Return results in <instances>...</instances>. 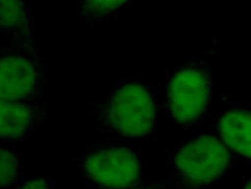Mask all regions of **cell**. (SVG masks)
Returning <instances> with one entry per match:
<instances>
[{
	"instance_id": "52a82bcc",
	"label": "cell",
	"mask_w": 251,
	"mask_h": 189,
	"mask_svg": "<svg viewBox=\"0 0 251 189\" xmlns=\"http://www.w3.org/2000/svg\"><path fill=\"white\" fill-rule=\"evenodd\" d=\"M47 119V105H26L0 99V142L15 143L37 130Z\"/></svg>"
},
{
	"instance_id": "ba28073f",
	"label": "cell",
	"mask_w": 251,
	"mask_h": 189,
	"mask_svg": "<svg viewBox=\"0 0 251 189\" xmlns=\"http://www.w3.org/2000/svg\"><path fill=\"white\" fill-rule=\"evenodd\" d=\"M0 35L11 41L12 46L40 53L35 27L25 1L0 0Z\"/></svg>"
},
{
	"instance_id": "8992f818",
	"label": "cell",
	"mask_w": 251,
	"mask_h": 189,
	"mask_svg": "<svg viewBox=\"0 0 251 189\" xmlns=\"http://www.w3.org/2000/svg\"><path fill=\"white\" fill-rule=\"evenodd\" d=\"M215 132L231 154L251 163V107L226 103L215 121Z\"/></svg>"
},
{
	"instance_id": "7a4b0ae2",
	"label": "cell",
	"mask_w": 251,
	"mask_h": 189,
	"mask_svg": "<svg viewBox=\"0 0 251 189\" xmlns=\"http://www.w3.org/2000/svg\"><path fill=\"white\" fill-rule=\"evenodd\" d=\"M231 158L233 154L216 135H197L171 154L169 182L177 189H206L227 173Z\"/></svg>"
},
{
	"instance_id": "7c38bea8",
	"label": "cell",
	"mask_w": 251,
	"mask_h": 189,
	"mask_svg": "<svg viewBox=\"0 0 251 189\" xmlns=\"http://www.w3.org/2000/svg\"><path fill=\"white\" fill-rule=\"evenodd\" d=\"M135 189H166L165 187H162V186L158 185H152V184H142Z\"/></svg>"
},
{
	"instance_id": "8fae6325",
	"label": "cell",
	"mask_w": 251,
	"mask_h": 189,
	"mask_svg": "<svg viewBox=\"0 0 251 189\" xmlns=\"http://www.w3.org/2000/svg\"><path fill=\"white\" fill-rule=\"evenodd\" d=\"M8 189H55L52 182L43 176H30L20 179L17 184Z\"/></svg>"
},
{
	"instance_id": "4fadbf2b",
	"label": "cell",
	"mask_w": 251,
	"mask_h": 189,
	"mask_svg": "<svg viewBox=\"0 0 251 189\" xmlns=\"http://www.w3.org/2000/svg\"><path fill=\"white\" fill-rule=\"evenodd\" d=\"M240 189H251V176L250 178H248L247 180L243 182Z\"/></svg>"
},
{
	"instance_id": "3957f363",
	"label": "cell",
	"mask_w": 251,
	"mask_h": 189,
	"mask_svg": "<svg viewBox=\"0 0 251 189\" xmlns=\"http://www.w3.org/2000/svg\"><path fill=\"white\" fill-rule=\"evenodd\" d=\"M212 97V79L207 58L198 57L170 75L164 91V107L169 118L178 128L199 123Z\"/></svg>"
},
{
	"instance_id": "5b68a950",
	"label": "cell",
	"mask_w": 251,
	"mask_h": 189,
	"mask_svg": "<svg viewBox=\"0 0 251 189\" xmlns=\"http://www.w3.org/2000/svg\"><path fill=\"white\" fill-rule=\"evenodd\" d=\"M46 70L41 53L12 46L0 49V99L45 105Z\"/></svg>"
},
{
	"instance_id": "277c9868",
	"label": "cell",
	"mask_w": 251,
	"mask_h": 189,
	"mask_svg": "<svg viewBox=\"0 0 251 189\" xmlns=\"http://www.w3.org/2000/svg\"><path fill=\"white\" fill-rule=\"evenodd\" d=\"M77 165L84 179L98 189H135L143 184V164L125 144L91 146L81 153Z\"/></svg>"
},
{
	"instance_id": "9c48e42d",
	"label": "cell",
	"mask_w": 251,
	"mask_h": 189,
	"mask_svg": "<svg viewBox=\"0 0 251 189\" xmlns=\"http://www.w3.org/2000/svg\"><path fill=\"white\" fill-rule=\"evenodd\" d=\"M23 159L17 151L0 146V189H8L21 179Z\"/></svg>"
},
{
	"instance_id": "6da1fadb",
	"label": "cell",
	"mask_w": 251,
	"mask_h": 189,
	"mask_svg": "<svg viewBox=\"0 0 251 189\" xmlns=\"http://www.w3.org/2000/svg\"><path fill=\"white\" fill-rule=\"evenodd\" d=\"M157 115L155 92L139 79L120 84L93 108V121L98 131L119 141L151 136Z\"/></svg>"
},
{
	"instance_id": "30bf717a",
	"label": "cell",
	"mask_w": 251,
	"mask_h": 189,
	"mask_svg": "<svg viewBox=\"0 0 251 189\" xmlns=\"http://www.w3.org/2000/svg\"><path fill=\"white\" fill-rule=\"evenodd\" d=\"M127 1L121 0H96V1H79L77 9L80 18L86 22H96L102 18L117 13L125 8Z\"/></svg>"
}]
</instances>
